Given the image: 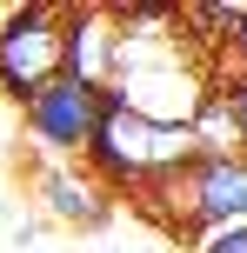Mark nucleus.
<instances>
[{
    "mask_svg": "<svg viewBox=\"0 0 247 253\" xmlns=\"http://www.w3.org/2000/svg\"><path fill=\"white\" fill-rule=\"evenodd\" d=\"M194 160H200L194 126L141 120V114H127L120 100H107L100 133H94V153H87V167H94L114 193H154L160 180H174L181 167H194Z\"/></svg>",
    "mask_w": 247,
    "mask_h": 253,
    "instance_id": "f257e3e1",
    "label": "nucleus"
},
{
    "mask_svg": "<svg viewBox=\"0 0 247 253\" xmlns=\"http://www.w3.org/2000/svg\"><path fill=\"white\" fill-rule=\"evenodd\" d=\"M141 200L181 240L214 233V227H247V153H200L194 167H181L174 180H160Z\"/></svg>",
    "mask_w": 247,
    "mask_h": 253,
    "instance_id": "f03ea898",
    "label": "nucleus"
},
{
    "mask_svg": "<svg viewBox=\"0 0 247 253\" xmlns=\"http://www.w3.org/2000/svg\"><path fill=\"white\" fill-rule=\"evenodd\" d=\"M67 13L74 7H13L0 20V93L13 107H27L34 93H47L53 80H67Z\"/></svg>",
    "mask_w": 247,
    "mask_h": 253,
    "instance_id": "7ed1b4c3",
    "label": "nucleus"
},
{
    "mask_svg": "<svg viewBox=\"0 0 247 253\" xmlns=\"http://www.w3.org/2000/svg\"><path fill=\"white\" fill-rule=\"evenodd\" d=\"M100 114H107V93L67 74V80H53L47 93H34L20 107V133L34 140L40 160H87L94 133H100Z\"/></svg>",
    "mask_w": 247,
    "mask_h": 253,
    "instance_id": "20e7f679",
    "label": "nucleus"
},
{
    "mask_svg": "<svg viewBox=\"0 0 247 253\" xmlns=\"http://www.w3.org/2000/svg\"><path fill=\"white\" fill-rule=\"evenodd\" d=\"M34 200H40V213H47L53 227H80L87 233V227H100V220L114 213L120 193L107 187L87 160H40L34 167Z\"/></svg>",
    "mask_w": 247,
    "mask_h": 253,
    "instance_id": "39448f33",
    "label": "nucleus"
},
{
    "mask_svg": "<svg viewBox=\"0 0 247 253\" xmlns=\"http://www.w3.org/2000/svg\"><path fill=\"white\" fill-rule=\"evenodd\" d=\"M120 40H127L120 7H74L67 13V74L87 80V87H100V93H114V80H120Z\"/></svg>",
    "mask_w": 247,
    "mask_h": 253,
    "instance_id": "423d86ee",
    "label": "nucleus"
},
{
    "mask_svg": "<svg viewBox=\"0 0 247 253\" xmlns=\"http://www.w3.org/2000/svg\"><path fill=\"white\" fill-rule=\"evenodd\" d=\"M194 140H200V153H241V126H234V107L221 100V87H214V100L200 107Z\"/></svg>",
    "mask_w": 247,
    "mask_h": 253,
    "instance_id": "0eeeda50",
    "label": "nucleus"
},
{
    "mask_svg": "<svg viewBox=\"0 0 247 253\" xmlns=\"http://www.w3.org/2000/svg\"><path fill=\"white\" fill-rule=\"evenodd\" d=\"M187 253H247V227H214V233H194Z\"/></svg>",
    "mask_w": 247,
    "mask_h": 253,
    "instance_id": "6e6552de",
    "label": "nucleus"
},
{
    "mask_svg": "<svg viewBox=\"0 0 247 253\" xmlns=\"http://www.w3.org/2000/svg\"><path fill=\"white\" fill-rule=\"evenodd\" d=\"M221 100L234 107V126H241V153H247V74H221Z\"/></svg>",
    "mask_w": 247,
    "mask_h": 253,
    "instance_id": "1a4fd4ad",
    "label": "nucleus"
},
{
    "mask_svg": "<svg viewBox=\"0 0 247 253\" xmlns=\"http://www.w3.org/2000/svg\"><path fill=\"white\" fill-rule=\"evenodd\" d=\"M221 74H247V27L234 34V47L221 53Z\"/></svg>",
    "mask_w": 247,
    "mask_h": 253,
    "instance_id": "9d476101",
    "label": "nucleus"
}]
</instances>
